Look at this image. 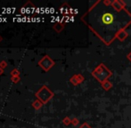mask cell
Here are the masks:
<instances>
[{
  "label": "cell",
  "instance_id": "obj_1",
  "mask_svg": "<svg viewBox=\"0 0 131 128\" xmlns=\"http://www.w3.org/2000/svg\"><path fill=\"white\" fill-rule=\"evenodd\" d=\"M97 21H95L98 29H116L121 23L119 21V16L112 9H104L101 14H98L96 17Z\"/></svg>",
  "mask_w": 131,
  "mask_h": 128
},
{
  "label": "cell",
  "instance_id": "obj_2",
  "mask_svg": "<svg viewBox=\"0 0 131 128\" xmlns=\"http://www.w3.org/2000/svg\"><path fill=\"white\" fill-rule=\"evenodd\" d=\"M33 106H34V107L36 108V109H38V108L40 107V104H38V101L37 100V101L35 102V103H33Z\"/></svg>",
  "mask_w": 131,
  "mask_h": 128
},
{
  "label": "cell",
  "instance_id": "obj_3",
  "mask_svg": "<svg viewBox=\"0 0 131 128\" xmlns=\"http://www.w3.org/2000/svg\"><path fill=\"white\" fill-rule=\"evenodd\" d=\"M3 73V71H2V69H0V74H2Z\"/></svg>",
  "mask_w": 131,
  "mask_h": 128
}]
</instances>
